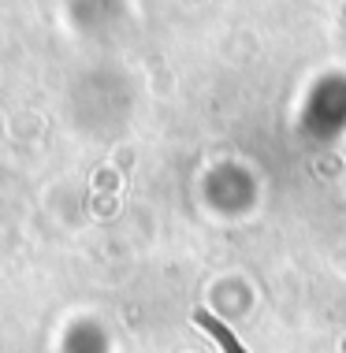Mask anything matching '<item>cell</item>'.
Returning <instances> with one entry per match:
<instances>
[{
	"instance_id": "6da1fadb",
	"label": "cell",
	"mask_w": 346,
	"mask_h": 353,
	"mask_svg": "<svg viewBox=\"0 0 346 353\" xmlns=\"http://www.w3.org/2000/svg\"><path fill=\"white\" fill-rule=\"evenodd\" d=\"M194 320H198L201 327H205L209 335H213V339L220 342V346H224V353H246L242 346H238V339L231 335V331H227V327H224V323H220L216 316H209V312H194Z\"/></svg>"
}]
</instances>
